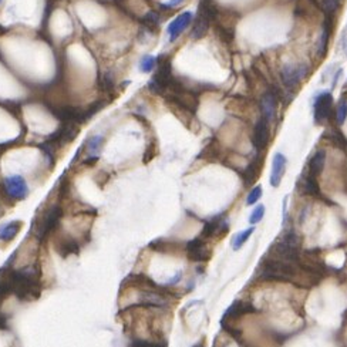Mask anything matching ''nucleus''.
Instances as JSON below:
<instances>
[{
    "instance_id": "nucleus-1",
    "label": "nucleus",
    "mask_w": 347,
    "mask_h": 347,
    "mask_svg": "<svg viewBox=\"0 0 347 347\" xmlns=\"http://www.w3.org/2000/svg\"><path fill=\"white\" fill-rule=\"evenodd\" d=\"M256 312H258L256 307H253L249 302L235 300L234 303L226 309V312L223 313V316L221 319V325L226 330L228 327L234 326L235 322H238L242 316L249 315V313H256Z\"/></svg>"
},
{
    "instance_id": "nucleus-2",
    "label": "nucleus",
    "mask_w": 347,
    "mask_h": 347,
    "mask_svg": "<svg viewBox=\"0 0 347 347\" xmlns=\"http://www.w3.org/2000/svg\"><path fill=\"white\" fill-rule=\"evenodd\" d=\"M3 187H4V191L7 192V195L16 201L26 199L29 195V185L22 175L6 176L3 181Z\"/></svg>"
},
{
    "instance_id": "nucleus-3",
    "label": "nucleus",
    "mask_w": 347,
    "mask_h": 347,
    "mask_svg": "<svg viewBox=\"0 0 347 347\" xmlns=\"http://www.w3.org/2000/svg\"><path fill=\"white\" fill-rule=\"evenodd\" d=\"M229 229V223H228V219L222 215H218L214 219H211L209 222L205 223L202 232H201V237L204 240H209V239H221L226 235Z\"/></svg>"
},
{
    "instance_id": "nucleus-4",
    "label": "nucleus",
    "mask_w": 347,
    "mask_h": 347,
    "mask_svg": "<svg viewBox=\"0 0 347 347\" xmlns=\"http://www.w3.org/2000/svg\"><path fill=\"white\" fill-rule=\"evenodd\" d=\"M185 252H187V256L194 262H206L212 256V251L208 246L206 240H204L199 237L189 240L185 245Z\"/></svg>"
},
{
    "instance_id": "nucleus-5",
    "label": "nucleus",
    "mask_w": 347,
    "mask_h": 347,
    "mask_svg": "<svg viewBox=\"0 0 347 347\" xmlns=\"http://www.w3.org/2000/svg\"><path fill=\"white\" fill-rule=\"evenodd\" d=\"M307 76V67L303 64H286L281 71L282 83L287 88L296 87Z\"/></svg>"
},
{
    "instance_id": "nucleus-6",
    "label": "nucleus",
    "mask_w": 347,
    "mask_h": 347,
    "mask_svg": "<svg viewBox=\"0 0 347 347\" xmlns=\"http://www.w3.org/2000/svg\"><path fill=\"white\" fill-rule=\"evenodd\" d=\"M333 107V95L330 93H322L315 98L313 103V115L316 124H322L329 118Z\"/></svg>"
},
{
    "instance_id": "nucleus-7",
    "label": "nucleus",
    "mask_w": 347,
    "mask_h": 347,
    "mask_svg": "<svg viewBox=\"0 0 347 347\" xmlns=\"http://www.w3.org/2000/svg\"><path fill=\"white\" fill-rule=\"evenodd\" d=\"M62 215H63V211H62V208H60L59 205H54V206H51L50 209H47V211L44 212V217L43 219H42V222H39V225H37L39 234H40L42 237H46L47 234L53 232V231L57 228Z\"/></svg>"
},
{
    "instance_id": "nucleus-8",
    "label": "nucleus",
    "mask_w": 347,
    "mask_h": 347,
    "mask_svg": "<svg viewBox=\"0 0 347 347\" xmlns=\"http://www.w3.org/2000/svg\"><path fill=\"white\" fill-rule=\"evenodd\" d=\"M192 13L191 12H184L179 16H176L173 22L168 24L167 33L170 36V42H175L182 32H185V29L192 23Z\"/></svg>"
},
{
    "instance_id": "nucleus-9",
    "label": "nucleus",
    "mask_w": 347,
    "mask_h": 347,
    "mask_svg": "<svg viewBox=\"0 0 347 347\" xmlns=\"http://www.w3.org/2000/svg\"><path fill=\"white\" fill-rule=\"evenodd\" d=\"M252 142L256 151H263L269 142V123L265 118H260L253 128Z\"/></svg>"
},
{
    "instance_id": "nucleus-10",
    "label": "nucleus",
    "mask_w": 347,
    "mask_h": 347,
    "mask_svg": "<svg viewBox=\"0 0 347 347\" xmlns=\"http://www.w3.org/2000/svg\"><path fill=\"white\" fill-rule=\"evenodd\" d=\"M286 165H287V159L286 157L281 154V152H276L273 155V161H272V171H270V185L272 187H279L281 182H282V178L284 173H286Z\"/></svg>"
},
{
    "instance_id": "nucleus-11",
    "label": "nucleus",
    "mask_w": 347,
    "mask_h": 347,
    "mask_svg": "<svg viewBox=\"0 0 347 347\" xmlns=\"http://www.w3.org/2000/svg\"><path fill=\"white\" fill-rule=\"evenodd\" d=\"M276 95L272 91H268L263 94L260 100V110H262V118H265L268 123L272 121L275 111H276Z\"/></svg>"
},
{
    "instance_id": "nucleus-12",
    "label": "nucleus",
    "mask_w": 347,
    "mask_h": 347,
    "mask_svg": "<svg viewBox=\"0 0 347 347\" xmlns=\"http://www.w3.org/2000/svg\"><path fill=\"white\" fill-rule=\"evenodd\" d=\"M23 222L22 221H12L6 225L0 226V242L3 243H9L13 239L17 237V234L22 229Z\"/></svg>"
},
{
    "instance_id": "nucleus-13",
    "label": "nucleus",
    "mask_w": 347,
    "mask_h": 347,
    "mask_svg": "<svg viewBox=\"0 0 347 347\" xmlns=\"http://www.w3.org/2000/svg\"><path fill=\"white\" fill-rule=\"evenodd\" d=\"M325 164H326V151L325 150H319V151L316 152V154L310 158L307 173L317 178L320 174L323 173V170H325Z\"/></svg>"
},
{
    "instance_id": "nucleus-14",
    "label": "nucleus",
    "mask_w": 347,
    "mask_h": 347,
    "mask_svg": "<svg viewBox=\"0 0 347 347\" xmlns=\"http://www.w3.org/2000/svg\"><path fill=\"white\" fill-rule=\"evenodd\" d=\"M54 249L57 251V253H60L63 258H65L67 255H70L73 252H77V243L71 238L57 237L56 242H54Z\"/></svg>"
},
{
    "instance_id": "nucleus-15",
    "label": "nucleus",
    "mask_w": 347,
    "mask_h": 347,
    "mask_svg": "<svg viewBox=\"0 0 347 347\" xmlns=\"http://www.w3.org/2000/svg\"><path fill=\"white\" fill-rule=\"evenodd\" d=\"M302 181V191L307 195H320V188L317 184V178L310 175L309 173H304L300 176Z\"/></svg>"
},
{
    "instance_id": "nucleus-16",
    "label": "nucleus",
    "mask_w": 347,
    "mask_h": 347,
    "mask_svg": "<svg viewBox=\"0 0 347 347\" xmlns=\"http://www.w3.org/2000/svg\"><path fill=\"white\" fill-rule=\"evenodd\" d=\"M260 170V161L259 158L253 159L246 168H245V173H243V179H245V184H253L255 179L258 178Z\"/></svg>"
},
{
    "instance_id": "nucleus-17",
    "label": "nucleus",
    "mask_w": 347,
    "mask_h": 347,
    "mask_svg": "<svg viewBox=\"0 0 347 347\" xmlns=\"http://www.w3.org/2000/svg\"><path fill=\"white\" fill-rule=\"evenodd\" d=\"M252 234H253V228H248V229H245V231L238 232V234L234 237V239H232V248H234V251H239V249L245 245V242L251 238Z\"/></svg>"
},
{
    "instance_id": "nucleus-18",
    "label": "nucleus",
    "mask_w": 347,
    "mask_h": 347,
    "mask_svg": "<svg viewBox=\"0 0 347 347\" xmlns=\"http://www.w3.org/2000/svg\"><path fill=\"white\" fill-rule=\"evenodd\" d=\"M103 141H104V137L103 135H93L87 145H88V154L91 157H97V154L101 150V145H103Z\"/></svg>"
},
{
    "instance_id": "nucleus-19",
    "label": "nucleus",
    "mask_w": 347,
    "mask_h": 347,
    "mask_svg": "<svg viewBox=\"0 0 347 347\" xmlns=\"http://www.w3.org/2000/svg\"><path fill=\"white\" fill-rule=\"evenodd\" d=\"M330 17H329V20L325 22V26H323V32H322V37H320V40H319V56L322 57V56H325L326 54V48H327V42H329V36H330Z\"/></svg>"
},
{
    "instance_id": "nucleus-20",
    "label": "nucleus",
    "mask_w": 347,
    "mask_h": 347,
    "mask_svg": "<svg viewBox=\"0 0 347 347\" xmlns=\"http://www.w3.org/2000/svg\"><path fill=\"white\" fill-rule=\"evenodd\" d=\"M157 64V59L154 57V56H150V54H147V56H144L142 59H141V62H140V71L141 73H151L152 70H154V67Z\"/></svg>"
},
{
    "instance_id": "nucleus-21",
    "label": "nucleus",
    "mask_w": 347,
    "mask_h": 347,
    "mask_svg": "<svg viewBox=\"0 0 347 347\" xmlns=\"http://www.w3.org/2000/svg\"><path fill=\"white\" fill-rule=\"evenodd\" d=\"M347 117V101L346 100H340L339 104H337V109H336V118H337V123L342 126L345 123Z\"/></svg>"
},
{
    "instance_id": "nucleus-22",
    "label": "nucleus",
    "mask_w": 347,
    "mask_h": 347,
    "mask_svg": "<svg viewBox=\"0 0 347 347\" xmlns=\"http://www.w3.org/2000/svg\"><path fill=\"white\" fill-rule=\"evenodd\" d=\"M262 192H263V191H262V187H260V185L253 187V188L251 189V192L248 194V196H246V205H255L260 199Z\"/></svg>"
},
{
    "instance_id": "nucleus-23",
    "label": "nucleus",
    "mask_w": 347,
    "mask_h": 347,
    "mask_svg": "<svg viewBox=\"0 0 347 347\" xmlns=\"http://www.w3.org/2000/svg\"><path fill=\"white\" fill-rule=\"evenodd\" d=\"M263 217H265V206L263 205H256V208L252 211V214L249 217V222L252 225H256V223H259L260 221L263 219Z\"/></svg>"
},
{
    "instance_id": "nucleus-24",
    "label": "nucleus",
    "mask_w": 347,
    "mask_h": 347,
    "mask_svg": "<svg viewBox=\"0 0 347 347\" xmlns=\"http://www.w3.org/2000/svg\"><path fill=\"white\" fill-rule=\"evenodd\" d=\"M144 24L148 27V29H157L158 27V24H159V17H158V15L155 13V12H148L147 15H145V17H144Z\"/></svg>"
},
{
    "instance_id": "nucleus-25",
    "label": "nucleus",
    "mask_w": 347,
    "mask_h": 347,
    "mask_svg": "<svg viewBox=\"0 0 347 347\" xmlns=\"http://www.w3.org/2000/svg\"><path fill=\"white\" fill-rule=\"evenodd\" d=\"M181 278H182V272L179 270V272H176V275H175L174 278H171V279L167 282V286H174V284H176V283L181 281Z\"/></svg>"
},
{
    "instance_id": "nucleus-26",
    "label": "nucleus",
    "mask_w": 347,
    "mask_h": 347,
    "mask_svg": "<svg viewBox=\"0 0 347 347\" xmlns=\"http://www.w3.org/2000/svg\"><path fill=\"white\" fill-rule=\"evenodd\" d=\"M184 0H168L167 4H164V7H176L182 3Z\"/></svg>"
},
{
    "instance_id": "nucleus-27",
    "label": "nucleus",
    "mask_w": 347,
    "mask_h": 347,
    "mask_svg": "<svg viewBox=\"0 0 347 347\" xmlns=\"http://www.w3.org/2000/svg\"><path fill=\"white\" fill-rule=\"evenodd\" d=\"M192 347H204V342H199V343H196Z\"/></svg>"
},
{
    "instance_id": "nucleus-28",
    "label": "nucleus",
    "mask_w": 347,
    "mask_h": 347,
    "mask_svg": "<svg viewBox=\"0 0 347 347\" xmlns=\"http://www.w3.org/2000/svg\"><path fill=\"white\" fill-rule=\"evenodd\" d=\"M343 320H345V323L347 322V310L345 312V315H343Z\"/></svg>"
},
{
    "instance_id": "nucleus-29",
    "label": "nucleus",
    "mask_w": 347,
    "mask_h": 347,
    "mask_svg": "<svg viewBox=\"0 0 347 347\" xmlns=\"http://www.w3.org/2000/svg\"><path fill=\"white\" fill-rule=\"evenodd\" d=\"M0 1H1V0H0Z\"/></svg>"
}]
</instances>
